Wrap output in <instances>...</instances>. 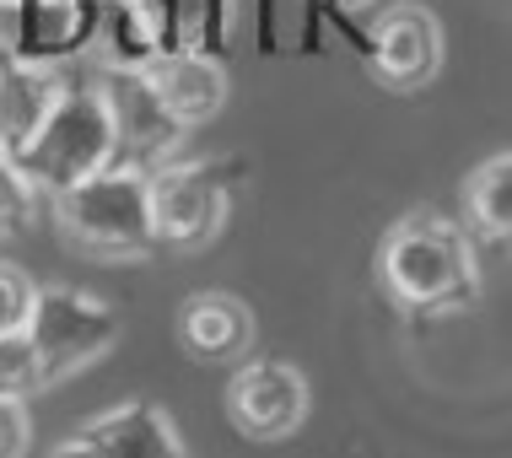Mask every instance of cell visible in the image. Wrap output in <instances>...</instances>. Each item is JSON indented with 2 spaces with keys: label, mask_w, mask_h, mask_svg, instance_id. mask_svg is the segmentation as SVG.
<instances>
[{
  "label": "cell",
  "mask_w": 512,
  "mask_h": 458,
  "mask_svg": "<svg viewBox=\"0 0 512 458\" xmlns=\"http://www.w3.org/2000/svg\"><path fill=\"white\" fill-rule=\"evenodd\" d=\"M54 221L76 248L103 259H141L157 248L151 238V194H146V168L135 162H108L103 173L76 178L71 189L49 194Z\"/></svg>",
  "instance_id": "7a4b0ae2"
},
{
  "label": "cell",
  "mask_w": 512,
  "mask_h": 458,
  "mask_svg": "<svg viewBox=\"0 0 512 458\" xmlns=\"http://www.w3.org/2000/svg\"><path fill=\"white\" fill-rule=\"evenodd\" d=\"M38 200H44V194L33 189V178L0 151V232H22L27 221L38 216Z\"/></svg>",
  "instance_id": "2e32d148"
},
{
  "label": "cell",
  "mask_w": 512,
  "mask_h": 458,
  "mask_svg": "<svg viewBox=\"0 0 512 458\" xmlns=\"http://www.w3.org/2000/svg\"><path fill=\"white\" fill-rule=\"evenodd\" d=\"M178 340L200 362H243L254 351V313L232 291H195L178 313Z\"/></svg>",
  "instance_id": "7c38bea8"
},
{
  "label": "cell",
  "mask_w": 512,
  "mask_h": 458,
  "mask_svg": "<svg viewBox=\"0 0 512 458\" xmlns=\"http://www.w3.org/2000/svg\"><path fill=\"white\" fill-rule=\"evenodd\" d=\"M81 437H92L103 458H184L178 426L151 399H124V405L103 410L98 421L81 426Z\"/></svg>",
  "instance_id": "4fadbf2b"
},
{
  "label": "cell",
  "mask_w": 512,
  "mask_h": 458,
  "mask_svg": "<svg viewBox=\"0 0 512 458\" xmlns=\"http://www.w3.org/2000/svg\"><path fill=\"white\" fill-rule=\"evenodd\" d=\"M98 87L108 97V114H114V135H119V162H135V168H157L168 162L184 130L168 119V108L157 103V92L146 87L141 71H103Z\"/></svg>",
  "instance_id": "9c48e42d"
},
{
  "label": "cell",
  "mask_w": 512,
  "mask_h": 458,
  "mask_svg": "<svg viewBox=\"0 0 512 458\" xmlns=\"http://www.w3.org/2000/svg\"><path fill=\"white\" fill-rule=\"evenodd\" d=\"M378 270L389 297L415 313H453L480 297L475 238H469V227L437 211H415L394 221V232L383 238Z\"/></svg>",
  "instance_id": "6da1fadb"
},
{
  "label": "cell",
  "mask_w": 512,
  "mask_h": 458,
  "mask_svg": "<svg viewBox=\"0 0 512 458\" xmlns=\"http://www.w3.org/2000/svg\"><path fill=\"white\" fill-rule=\"evenodd\" d=\"M367 71L394 92H415L437 76L442 65V27L426 6H383L367 27Z\"/></svg>",
  "instance_id": "52a82bcc"
},
{
  "label": "cell",
  "mask_w": 512,
  "mask_h": 458,
  "mask_svg": "<svg viewBox=\"0 0 512 458\" xmlns=\"http://www.w3.org/2000/svg\"><path fill=\"white\" fill-rule=\"evenodd\" d=\"M11 6H17V0H0V11H11Z\"/></svg>",
  "instance_id": "44dd1931"
},
{
  "label": "cell",
  "mask_w": 512,
  "mask_h": 458,
  "mask_svg": "<svg viewBox=\"0 0 512 458\" xmlns=\"http://www.w3.org/2000/svg\"><path fill=\"white\" fill-rule=\"evenodd\" d=\"M33 388H44V372H38V351H33V340H27V329L0 335V394L22 399V394H33Z\"/></svg>",
  "instance_id": "9a60e30c"
},
{
  "label": "cell",
  "mask_w": 512,
  "mask_h": 458,
  "mask_svg": "<svg viewBox=\"0 0 512 458\" xmlns=\"http://www.w3.org/2000/svg\"><path fill=\"white\" fill-rule=\"evenodd\" d=\"M108 162H119V135L114 114L98 81H71V92L60 97V108L49 114V124L33 135V146L17 157V168L33 178L38 194H60L76 178L103 173Z\"/></svg>",
  "instance_id": "3957f363"
},
{
  "label": "cell",
  "mask_w": 512,
  "mask_h": 458,
  "mask_svg": "<svg viewBox=\"0 0 512 458\" xmlns=\"http://www.w3.org/2000/svg\"><path fill=\"white\" fill-rule=\"evenodd\" d=\"M0 17H11V33H0V54H17V60H60V54L87 44L98 6L92 0H17Z\"/></svg>",
  "instance_id": "8fae6325"
},
{
  "label": "cell",
  "mask_w": 512,
  "mask_h": 458,
  "mask_svg": "<svg viewBox=\"0 0 512 458\" xmlns=\"http://www.w3.org/2000/svg\"><path fill=\"white\" fill-rule=\"evenodd\" d=\"M49 458H103V453L92 448V437H65L60 448H49Z\"/></svg>",
  "instance_id": "d6986e66"
},
{
  "label": "cell",
  "mask_w": 512,
  "mask_h": 458,
  "mask_svg": "<svg viewBox=\"0 0 512 458\" xmlns=\"http://www.w3.org/2000/svg\"><path fill=\"white\" fill-rule=\"evenodd\" d=\"M141 76L178 130L211 124L221 114V103H227V65L211 49H162Z\"/></svg>",
  "instance_id": "30bf717a"
},
{
  "label": "cell",
  "mask_w": 512,
  "mask_h": 458,
  "mask_svg": "<svg viewBox=\"0 0 512 458\" xmlns=\"http://www.w3.org/2000/svg\"><path fill=\"white\" fill-rule=\"evenodd\" d=\"M464 221L469 238H486L496 248H512V151L480 162L464 184Z\"/></svg>",
  "instance_id": "5bb4252c"
},
{
  "label": "cell",
  "mask_w": 512,
  "mask_h": 458,
  "mask_svg": "<svg viewBox=\"0 0 512 458\" xmlns=\"http://www.w3.org/2000/svg\"><path fill=\"white\" fill-rule=\"evenodd\" d=\"M329 11H340V17H351V11H372L378 0H324Z\"/></svg>",
  "instance_id": "ffe728a7"
},
{
  "label": "cell",
  "mask_w": 512,
  "mask_h": 458,
  "mask_svg": "<svg viewBox=\"0 0 512 458\" xmlns=\"http://www.w3.org/2000/svg\"><path fill=\"white\" fill-rule=\"evenodd\" d=\"M71 71L60 60H17L0 54V151L11 162L33 146V135L49 124L60 97L71 92Z\"/></svg>",
  "instance_id": "ba28073f"
},
{
  "label": "cell",
  "mask_w": 512,
  "mask_h": 458,
  "mask_svg": "<svg viewBox=\"0 0 512 458\" xmlns=\"http://www.w3.org/2000/svg\"><path fill=\"white\" fill-rule=\"evenodd\" d=\"M227 415L254 442L297 437L308 421V378L275 356H243L238 372L227 378Z\"/></svg>",
  "instance_id": "8992f818"
},
{
  "label": "cell",
  "mask_w": 512,
  "mask_h": 458,
  "mask_svg": "<svg viewBox=\"0 0 512 458\" xmlns=\"http://www.w3.org/2000/svg\"><path fill=\"white\" fill-rule=\"evenodd\" d=\"M27 340L38 351V372L44 383H65L81 367L114 351L119 340V313L103 297L76 286H38L33 318H27Z\"/></svg>",
  "instance_id": "277c9868"
},
{
  "label": "cell",
  "mask_w": 512,
  "mask_h": 458,
  "mask_svg": "<svg viewBox=\"0 0 512 458\" xmlns=\"http://www.w3.org/2000/svg\"><path fill=\"white\" fill-rule=\"evenodd\" d=\"M146 194H151V238L157 248H205L227 227V173L216 162H189V157H168L146 173Z\"/></svg>",
  "instance_id": "5b68a950"
},
{
  "label": "cell",
  "mask_w": 512,
  "mask_h": 458,
  "mask_svg": "<svg viewBox=\"0 0 512 458\" xmlns=\"http://www.w3.org/2000/svg\"><path fill=\"white\" fill-rule=\"evenodd\" d=\"M27 437H33V421H27V405L11 394H0V458H22Z\"/></svg>",
  "instance_id": "ac0fdd59"
},
{
  "label": "cell",
  "mask_w": 512,
  "mask_h": 458,
  "mask_svg": "<svg viewBox=\"0 0 512 458\" xmlns=\"http://www.w3.org/2000/svg\"><path fill=\"white\" fill-rule=\"evenodd\" d=\"M33 297H38V286L27 281L17 265H6V259H0V335H17V329H27V318H33Z\"/></svg>",
  "instance_id": "e0dca14e"
}]
</instances>
